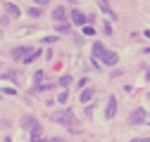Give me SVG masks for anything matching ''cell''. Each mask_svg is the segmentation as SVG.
Here are the masks:
<instances>
[{"label":"cell","instance_id":"obj_9","mask_svg":"<svg viewBox=\"0 0 150 142\" xmlns=\"http://www.w3.org/2000/svg\"><path fill=\"white\" fill-rule=\"evenodd\" d=\"M93 95H96V90H93V88H83V90L79 93V100H81V104L91 102V100H93Z\"/></svg>","mask_w":150,"mask_h":142},{"label":"cell","instance_id":"obj_14","mask_svg":"<svg viewBox=\"0 0 150 142\" xmlns=\"http://www.w3.org/2000/svg\"><path fill=\"white\" fill-rule=\"evenodd\" d=\"M31 142H64V140H60V137H50L48 140V137H41L38 135V137H31Z\"/></svg>","mask_w":150,"mask_h":142},{"label":"cell","instance_id":"obj_25","mask_svg":"<svg viewBox=\"0 0 150 142\" xmlns=\"http://www.w3.org/2000/svg\"><path fill=\"white\" fill-rule=\"evenodd\" d=\"M143 36H145V38H150V29H145V33H143Z\"/></svg>","mask_w":150,"mask_h":142},{"label":"cell","instance_id":"obj_22","mask_svg":"<svg viewBox=\"0 0 150 142\" xmlns=\"http://www.w3.org/2000/svg\"><path fill=\"white\" fill-rule=\"evenodd\" d=\"M86 83H88V78H81V81H79V90H83V88H86Z\"/></svg>","mask_w":150,"mask_h":142},{"label":"cell","instance_id":"obj_2","mask_svg":"<svg viewBox=\"0 0 150 142\" xmlns=\"http://www.w3.org/2000/svg\"><path fill=\"white\" fill-rule=\"evenodd\" d=\"M22 128L24 130H29L31 133V137H38L41 135V130H43V126H41V121L38 118H33V116H22Z\"/></svg>","mask_w":150,"mask_h":142},{"label":"cell","instance_id":"obj_17","mask_svg":"<svg viewBox=\"0 0 150 142\" xmlns=\"http://www.w3.org/2000/svg\"><path fill=\"white\" fill-rule=\"evenodd\" d=\"M45 78V74L43 71H36V76H33V81H36V85H41V81Z\"/></svg>","mask_w":150,"mask_h":142},{"label":"cell","instance_id":"obj_27","mask_svg":"<svg viewBox=\"0 0 150 142\" xmlns=\"http://www.w3.org/2000/svg\"><path fill=\"white\" fill-rule=\"evenodd\" d=\"M0 38H3V31H0Z\"/></svg>","mask_w":150,"mask_h":142},{"label":"cell","instance_id":"obj_16","mask_svg":"<svg viewBox=\"0 0 150 142\" xmlns=\"http://www.w3.org/2000/svg\"><path fill=\"white\" fill-rule=\"evenodd\" d=\"M41 14H43L41 7H31V10H29V17H41Z\"/></svg>","mask_w":150,"mask_h":142},{"label":"cell","instance_id":"obj_11","mask_svg":"<svg viewBox=\"0 0 150 142\" xmlns=\"http://www.w3.org/2000/svg\"><path fill=\"white\" fill-rule=\"evenodd\" d=\"M5 12H7L10 17H19V14H22V12H19V7L12 5V3H5Z\"/></svg>","mask_w":150,"mask_h":142},{"label":"cell","instance_id":"obj_3","mask_svg":"<svg viewBox=\"0 0 150 142\" xmlns=\"http://www.w3.org/2000/svg\"><path fill=\"white\" fill-rule=\"evenodd\" d=\"M31 52H33V47H29V45H24V47H14V50H12V57H14L17 62H24V59L31 55Z\"/></svg>","mask_w":150,"mask_h":142},{"label":"cell","instance_id":"obj_26","mask_svg":"<svg viewBox=\"0 0 150 142\" xmlns=\"http://www.w3.org/2000/svg\"><path fill=\"white\" fill-rule=\"evenodd\" d=\"M145 78H148V81H150V69H148V74H145Z\"/></svg>","mask_w":150,"mask_h":142},{"label":"cell","instance_id":"obj_21","mask_svg":"<svg viewBox=\"0 0 150 142\" xmlns=\"http://www.w3.org/2000/svg\"><path fill=\"white\" fill-rule=\"evenodd\" d=\"M3 93H5V95H17V90H14V88H5Z\"/></svg>","mask_w":150,"mask_h":142},{"label":"cell","instance_id":"obj_18","mask_svg":"<svg viewBox=\"0 0 150 142\" xmlns=\"http://www.w3.org/2000/svg\"><path fill=\"white\" fill-rule=\"evenodd\" d=\"M69 83H71V78H69V76H62V78H60V85H62V88H67Z\"/></svg>","mask_w":150,"mask_h":142},{"label":"cell","instance_id":"obj_24","mask_svg":"<svg viewBox=\"0 0 150 142\" xmlns=\"http://www.w3.org/2000/svg\"><path fill=\"white\" fill-rule=\"evenodd\" d=\"M36 5H48V0H33Z\"/></svg>","mask_w":150,"mask_h":142},{"label":"cell","instance_id":"obj_8","mask_svg":"<svg viewBox=\"0 0 150 142\" xmlns=\"http://www.w3.org/2000/svg\"><path fill=\"white\" fill-rule=\"evenodd\" d=\"M69 19H71V24H76V26H83V24L88 22V17H86V14H81L79 10H74V12H71V17H69Z\"/></svg>","mask_w":150,"mask_h":142},{"label":"cell","instance_id":"obj_6","mask_svg":"<svg viewBox=\"0 0 150 142\" xmlns=\"http://www.w3.org/2000/svg\"><path fill=\"white\" fill-rule=\"evenodd\" d=\"M52 19L57 22V24H64V22L69 19V17H67V10H64L62 5H60V7H55V10H52Z\"/></svg>","mask_w":150,"mask_h":142},{"label":"cell","instance_id":"obj_12","mask_svg":"<svg viewBox=\"0 0 150 142\" xmlns=\"http://www.w3.org/2000/svg\"><path fill=\"white\" fill-rule=\"evenodd\" d=\"M0 78H3V81L7 78V81H12V83H17V71L10 69V71H5V74H0Z\"/></svg>","mask_w":150,"mask_h":142},{"label":"cell","instance_id":"obj_4","mask_svg":"<svg viewBox=\"0 0 150 142\" xmlns=\"http://www.w3.org/2000/svg\"><path fill=\"white\" fill-rule=\"evenodd\" d=\"M100 62L107 64V66H115V64L119 62V55H117V52H112V50H105V55L100 57Z\"/></svg>","mask_w":150,"mask_h":142},{"label":"cell","instance_id":"obj_19","mask_svg":"<svg viewBox=\"0 0 150 142\" xmlns=\"http://www.w3.org/2000/svg\"><path fill=\"white\" fill-rule=\"evenodd\" d=\"M67 97H69V95H67V93H64V90H62V93H60V95H57V102H60V104H64V102H67Z\"/></svg>","mask_w":150,"mask_h":142},{"label":"cell","instance_id":"obj_10","mask_svg":"<svg viewBox=\"0 0 150 142\" xmlns=\"http://www.w3.org/2000/svg\"><path fill=\"white\" fill-rule=\"evenodd\" d=\"M105 50H107V47H105L100 40H96V43H93V57H96V59H100V57L105 55Z\"/></svg>","mask_w":150,"mask_h":142},{"label":"cell","instance_id":"obj_7","mask_svg":"<svg viewBox=\"0 0 150 142\" xmlns=\"http://www.w3.org/2000/svg\"><path fill=\"white\" fill-rule=\"evenodd\" d=\"M145 121H148V116H145V111H143V109L131 111V116H129V123H145Z\"/></svg>","mask_w":150,"mask_h":142},{"label":"cell","instance_id":"obj_13","mask_svg":"<svg viewBox=\"0 0 150 142\" xmlns=\"http://www.w3.org/2000/svg\"><path fill=\"white\" fill-rule=\"evenodd\" d=\"M57 33L60 36H67V33H71V26L64 22V24H57Z\"/></svg>","mask_w":150,"mask_h":142},{"label":"cell","instance_id":"obj_20","mask_svg":"<svg viewBox=\"0 0 150 142\" xmlns=\"http://www.w3.org/2000/svg\"><path fill=\"white\" fill-rule=\"evenodd\" d=\"M96 31H93V26H83V36H93Z\"/></svg>","mask_w":150,"mask_h":142},{"label":"cell","instance_id":"obj_15","mask_svg":"<svg viewBox=\"0 0 150 142\" xmlns=\"http://www.w3.org/2000/svg\"><path fill=\"white\" fill-rule=\"evenodd\" d=\"M41 55H43V52H41V50H36V47H33V52H31V55H29V57L24 59V64H29V62H33V59H38Z\"/></svg>","mask_w":150,"mask_h":142},{"label":"cell","instance_id":"obj_28","mask_svg":"<svg viewBox=\"0 0 150 142\" xmlns=\"http://www.w3.org/2000/svg\"><path fill=\"white\" fill-rule=\"evenodd\" d=\"M48 3H50V0H48Z\"/></svg>","mask_w":150,"mask_h":142},{"label":"cell","instance_id":"obj_23","mask_svg":"<svg viewBox=\"0 0 150 142\" xmlns=\"http://www.w3.org/2000/svg\"><path fill=\"white\" fill-rule=\"evenodd\" d=\"M131 142H150V137H136V140H131Z\"/></svg>","mask_w":150,"mask_h":142},{"label":"cell","instance_id":"obj_1","mask_svg":"<svg viewBox=\"0 0 150 142\" xmlns=\"http://www.w3.org/2000/svg\"><path fill=\"white\" fill-rule=\"evenodd\" d=\"M50 118L55 121V123H62V126H76V116L71 114V109H62V111H52L50 114Z\"/></svg>","mask_w":150,"mask_h":142},{"label":"cell","instance_id":"obj_5","mask_svg":"<svg viewBox=\"0 0 150 142\" xmlns=\"http://www.w3.org/2000/svg\"><path fill=\"white\" fill-rule=\"evenodd\" d=\"M117 116V97H110L105 106V118H115Z\"/></svg>","mask_w":150,"mask_h":142}]
</instances>
